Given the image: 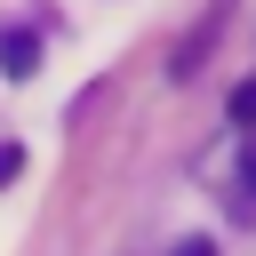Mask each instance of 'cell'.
Segmentation results:
<instances>
[{
    "label": "cell",
    "instance_id": "obj_1",
    "mask_svg": "<svg viewBox=\"0 0 256 256\" xmlns=\"http://www.w3.org/2000/svg\"><path fill=\"white\" fill-rule=\"evenodd\" d=\"M32 64H40V40H32L24 24H8V32H0V72H8V80H24Z\"/></svg>",
    "mask_w": 256,
    "mask_h": 256
},
{
    "label": "cell",
    "instance_id": "obj_2",
    "mask_svg": "<svg viewBox=\"0 0 256 256\" xmlns=\"http://www.w3.org/2000/svg\"><path fill=\"white\" fill-rule=\"evenodd\" d=\"M232 128H256V80L232 88Z\"/></svg>",
    "mask_w": 256,
    "mask_h": 256
},
{
    "label": "cell",
    "instance_id": "obj_3",
    "mask_svg": "<svg viewBox=\"0 0 256 256\" xmlns=\"http://www.w3.org/2000/svg\"><path fill=\"white\" fill-rule=\"evenodd\" d=\"M16 168H24V152H16V144H0V184H8Z\"/></svg>",
    "mask_w": 256,
    "mask_h": 256
},
{
    "label": "cell",
    "instance_id": "obj_4",
    "mask_svg": "<svg viewBox=\"0 0 256 256\" xmlns=\"http://www.w3.org/2000/svg\"><path fill=\"white\" fill-rule=\"evenodd\" d=\"M176 256H216V248H208V240H184V248H176Z\"/></svg>",
    "mask_w": 256,
    "mask_h": 256
},
{
    "label": "cell",
    "instance_id": "obj_5",
    "mask_svg": "<svg viewBox=\"0 0 256 256\" xmlns=\"http://www.w3.org/2000/svg\"><path fill=\"white\" fill-rule=\"evenodd\" d=\"M240 176H248V192H256V152H248V160H240Z\"/></svg>",
    "mask_w": 256,
    "mask_h": 256
}]
</instances>
